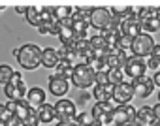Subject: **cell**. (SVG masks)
<instances>
[{
	"mask_svg": "<svg viewBox=\"0 0 160 126\" xmlns=\"http://www.w3.org/2000/svg\"><path fill=\"white\" fill-rule=\"evenodd\" d=\"M111 21H113V15H111V10L109 8H104V6L92 8V13H91V28H98L100 32H104L106 28L111 27Z\"/></svg>",
	"mask_w": 160,
	"mask_h": 126,
	"instance_id": "cell-8",
	"label": "cell"
},
{
	"mask_svg": "<svg viewBox=\"0 0 160 126\" xmlns=\"http://www.w3.org/2000/svg\"><path fill=\"white\" fill-rule=\"evenodd\" d=\"M27 102H28L34 109H38L40 105L45 104V90H43L42 87H32V89H28Z\"/></svg>",
	"mask_w": 160,
	"mask_h": 126,
	"instance_id": "cell-19",
	"label": "cell"
},
{
	"mask_svg": "<svg viewBox=\"0 0 160 126\" xmlns=\"http://www.w3.org/2000/svg\"><path fill=\"white\" fill-rule=\"evenodd\" d=\"M89 41H91V47L96 55H106L108 53V41L102 34H96V36L89 38Z\"/></svg>",
	"mask_w": 160,
	"mask_h": 126,
	"instance_id": "cell-26",
	"label": "cell"
},
{
	"mask_svg": "<svg viewBox=\"0 0 160 126\" xmlns=\"http://www.w3.org/2000/svg\"><path fill=\"white\" fill-rule=\"evenodd\" d=\"M68 90H70V83H68V79H62V77H58V75H55V74L49 77V92H51L53 96L62 98Z\"/></svg>",
	"mask_w": 160,
	"mask_h": 126,
	"instance_id": "cell-15",
	"label": "cell"
},
{
	"mask_svg": "<svg viewBox=\"0 0 160 126\" xmlns=\"http://www.w3.org/2000/svg\"><path fill=\"white\" fill-rule=\"evenodd\" d=\"M151 58H154V60L160 62V45H158V43L154 45V49H152V53H151Z\"/></svg>",
	"mask_w": 160,
	"mask_h": 126,
	"instance_id": "cell-33",
	"label": "cell"
},
{
	"mask_svg": "<svg viewBox=\"0 0 160 126\" xmlns=\"http://www.w3.org/2000/svg\"><path fill=\"white\" fill-rule=\"evenodd\" d=\"M55 111H57V119L58 122H73L77 119V107H75V102L68 100V98H60L57 104H55Z\"/></svg>",
	"mask_w": 160,
	"mask_h": 126,
	"instance_id": "cell-7",
	"label": "cell"
},
{
	"mask_svg": "<svg viewBox=\"0 0 160 126\" xmlns=\"http://www.w3.org/2000/svg\"><path fill=\"white\" fill-rule=\"evenodd\" d=\"M75 122H77L79 126H96V120H94V117H92V113H91V111L77 113Z\"/></svg>",
	"mask_w": 160,
	"mask_h": 126,
	"instance_id": "cell-27",
	"label": "cell"
},
{
	"mask_svg": "<svg viewBox=\"0 0 160 126\" xmlns=\"http://www.w3.org/2000/svg\"><path fill=\"white\" fill-rule=\"evenodd\" d=\"M145 70H147V62L139 56H130L126 66H124V75H128L130 79H136V77H141L145 75Z\"/></svg>",
	"mask_w": 160,
	"mask_h": 126,
	"instance_id": "cell-13",
	"label": "cell"
},
{
	"mask_svg": "<svg viewBox=\"0 0 160 126\" xmlns=\"http://www.w3.org/2000/svg\"><path fill=\"white\" fill-rule=\"evenodd\" d=\"M0 124L2 126H21V122L13 111V102L0 104Z\"/></svg>",
	"mask_w": 160,
	"mask_h": 126,
	"instance_id": "cell-14",
	"label": "cell"
},
{
	"mask_svg": "<svg viewBox=\"0 0 160 126\" xmlns=\"http://www.w3.org/2000/svg\"><path fill=\"white\" fill-rule=\"evenodd\" d=\"M158 66H160V62H158V60H154V58H151V56L147 58V68H149V70L156 72V70H158Z\"/></svg>",
	"mask_w": 160,
	"mask_h": 126,
	"instance_id": "cell-32",
	"label": "cell"
},
{
	"mask_svg": "<svg viewBox=\"0 0 160 126\" xmlns=\"http://www.w3.org/2000/svg\"><path fill=\"white\" fill-rule=\"evenodd\" d=\"M154 45H156V43H154L152 36H151V34H147V32H143L141 36H138V38H134V40H132V47H130V51H132V55H134V56L145 58V56H151V53H152Z\"/></svg>",
	"mask_w": 160,
	"mask_h": 126,
	"instance_id": "cell-6",
	"label": "cell"
},
{
	"mask_svg": "<svg viewBox=\"0 0 160 126\" xmlns=\"http://www.w3.org/2000/svg\"><path fill=\"white\" fill-rule=\"evenodd\" d=\"M58 40H60V43H62V45H66V47L75 45L77 38H75V32L72 30V21H68V23H62V25H60Z\"/></svg>",
	"mask_w": 160,
	"mask_h": 126,
	"instance_id": "cell-17",
	"label": "cell"
},
{
	"mask_svg": "<svg viewBox=\"0 0 160 126\" xmlns=\"http://www.w3.org/2000/svg\"><path fill=\"white\" fill-rule=\"evenodd\" d=\"M113 126H117V124H113Z\"/></svg>",
	"mask_w": 160,
	"mask_h": 126,
	"instance_id": "cell-39",
	"label": "cell"
},
{
	"mask_svg": "<svg viewBox=\"0 0 160 126\" xmlns=\"http://www.w3.org/2000/svg\"><path fill=\"white\" fill-rule=\"evenodd\" d=\"M4 94L10 102H23L28 94V89L25 85V79L19 72H15L10 79V83L4 87Z\"/></svg>",
	"mask_w": 160,
	"mask_h": 126,
	"instance_id": "cell-3",
	"label": "cell"
},
{
	"mask_svg": "<svg viewBox=\"0 0 160 126\" xmlns=\"http://www.w3.org/2000/svg\"><path fill=\"white\" fill-rule=\"evenodd\" d=\"M0 126H2V124H0Z\"/></svg>",
	"mask_w": 160,
	"mask_h": 126,
	"instance_id": "cell-40",
	"label": "cell"
},
{
	"mask_svg": "<svg viewBox=\"0 0 160 126\" xmlns=\"http://www.w3.org/2000/svg\"><path fill=\"white\" fill-rule=\"evenodd\" d=\"M36 111H38V119H40V122H43V124H49V122H53V120L57 119L55 105H51V104H43V105H40Z\"/></svg>",
	"mask_w": 160,
	"mask_h": 126,
	"instance_id": "cell-22",
	"label": "cell"
},
{
	"mask_svg": "<svg viewBox=\"0 0 160 126\" xmlns=\"http://www.w3.org/2000/svg\"><path fill=\"white\" fill-rule=\"evenodd\" d=\"M73 68H75L73 62H70V60H62V58H60L58 66L55 68V75H58V77H62V79H72Z\"/></svg>",
	"mask_w": 160,
	"mask_h": 126,
	"instance_id": "cell-24",
	"label": "cell"
},
{
	"mask_svg": "<svg viewBox=\"0 0 160 126\" xmlns=\"http://www.w3.org/2000/svg\"><path fill=\"white\" fill-rule=\"evenodd\" d=\"M70 81L77 89H91L92 85H96V72L89 64H85V62H79L73 68V74H72Z\"/></svg>",
	"mask_w": 160,
	"mask_h": 126,
	"instance_id": "cell-2",
	"label": "cell"
},
{
	"mask_svg": "<svg viewBox=\"0 0 160 126\" xmlns=\"http://www.w3.org/2000/svg\"><path fill=\"white\" fill-rule=\"evenodd\" d=\"M15 10H17V12H19V13H23V12H25V13H27V8H23V6H17V8H15Z\"/></svg>",
	"mask_w": 160,
	"mask_h": 126,
	"instance_id": "cell-36",
	"label": "cell"
},
{
	"mask_svg": "<svg viewBox=\"0 0 160 126\" xmlns=\"http://www.w3.org/2000/svg\"><path fill=\"white\" fill-rule=\"evenodd\" d=\"M113 102H96L92 105V117L98 126H113V111H115Z\"/></svg>",
	"mask_w": 160,
	"mask_h": 126,
	"instance_id": "cell-5",
	"label": "cell"
},
{
	"mask_svg": "<svg viewBox=\"0 0 160 126\" xmlns=\"http://www.w3.org/2000/svg\"><path fill=\"white\" fill-rule=\"evenodd\" d=\"M136 96V90H134V87H132V83H121V85H117L115 87V90H113V104H117V105H126L132 98Z\"/></svg>",
	"mask_w": 160,
	"mask_h": 126,
	"instance_id": "cell-12",
	"label": "cell"
},
{
	"mask_svg": "<svg viewBox=\"0 0 160 126\" xmlns=\"http://www.w3.org/2000/svg\"><path fill=\"white\" fill-rule=\"evenodd\" d=\"M73 122H75V120H73ZM57 126H72V122H70V124H66V122H58Z\"/></svg>",
	"mask_w": 160,
	"mask_h": 126,
	"instance_id": "cell-37",
	"label": "cell"
},
{
	"mask_svg": "<svg viewBox=\"0 0 160 126\" xmlns=\"http://www.w3.org/2000/svg\"><path fill=\"white\" fill-rule=\"evenodd\" d=\"M58 55H60V58H62V60H70V62H73V60L77 58V53H75L73 45H72V47L62 45V47L58 49Z\"/></svg>",
	"mask_w": 160,
	"mask_h": 126,
	"instance_id": "cell-30",
	"label": "cell"
},
{
	"mask_svg": "<svg viewBox=\"0 0 160 126\" xmlns=\"http://www.w3.org/2000/svg\"><path fill=\"white\" fill-rule=\"evenodd\" d=\"M25 17H27V21H28V25H32V27L38 28V27L42 25V8H40V6H27Z\"/></svg>",
	"mask_w": 160,
	"mask_h": 126,
	"instance_id": "cell-25",
	"label": "cell"
},
{
	"mask_svg": "<svg viewBox=\"0 0 160 126\" xmlns=\"http://www.w3.org/2000/svg\"><path fill=\"white\" fill-rule=\"evenodd\" d=\"M96 85H109V75H108V72H98V74H96Z\"/></svg>",
	"mask_w": 160,
	"mask_h": 126,
	"instance_id": "cell-31",
	"label": "cell"
},
{
	"mask_svg": "<svg viewBox=\"0 0 160 126\" xmlns=\"http://www.w3.org/2000/svg\"><path fill=\"white\" fill-rule=\"evenodd\" d=\"M158 102H160V92H158Z\"/></svg>",
	"mask_w": 160,
	"mask_h": 126,
	"instance_id": "cell-38",
	"label": "cell"
},
{
	"mask_svg": "<svg viewBox=\"0 0 160 126\" xmlns=\"http://www.w3.org/2000/svg\"><path fill=\"white\" fill-rule=\"evenodd\" d=\"M15 74V70L10 66V64H0V85H8L10 83V79H12V75Z\"/></svg>",
	"mask_w": 160,
	"mask_h": 126,
	"instance_id": "cell-28",
	"label": "cell"
},
{
	"mask_svg": "<svg viewBox=\"0 0 160 126\" xmlns=\"http://www.w3.org/2000/svg\"><path fill=\"white\" fill-rule=\"evenodd\" d=\"M138 111L134 109V105L126 104V105H117L113 111V124L117 126H132L136 122Z\"/></svg>",
	"mask_w": 160,
	"mask_h": 126,
	"instance_id": "cell-9",
	"label": "cell"
},
{
	"mask_svg": "<svg viewBox=\"0 0 160 126\" xmlns=\"http://www.w3.org/2000/svg\"><path fill=\"white\" fill-rule=\"evenodd\" d=\"M132 83V87H134V90H136V96L138 98H149L151 94H152V87H156L154 85V81H152V77L151 75H141V77H136V79H132L130 81Z\"/></svg>",
	"mask_w": 160,
	"mask_h": 126,
	"instance_id": "cell-10",
	"label": "cell"
},
{
	"mask_svg": "<svg viewBox=\"0 0 160 126\" xmlns=\"http://www.w3.org/2000/svg\"><path fill=\"white\" fill-rule=\"evenodd\" d=\"M13 111L21 122V126H38L40 124V119H38V111L27 102H13Z\"/></svg>",
	"mask_w": 160,
	"mask_h": 126,
	"instance_id": "cell-4",
	"label": "cell"
},
{
	"mask_svg": "<svg viewBox=\"0 0 160 126\" xmlns=\"http://www.w3.org/2000/svg\"><path fill=\"white\" fill-rule=\"evenodd\" d=\"M141 25H143V30L147 34L149 32H158L160 30V8H154L152 13H151V17L147 21H143Z\"/></svg>",
	"mask_w": 160,
	"mask_h": 126,
	"instance_id": "cell-23",
	"label": "cell"
},
{
	"mask_svg": "<svg viewBox=\"0 0 160 126\" xmlns=\"http://www.w3.org/2000/svg\"><path fill=\"white\" fill-rule=\"evenodd\" d=\"M58 62H60L58 51L53 49V47H45L43 49V56H42V66H45V68H57Z\"/></svg>",
	"mask_w": 160,
	"mask_h": 126,
	"instance_id": "cell-20",
	"label": "cell"
},
{
	"mask_svg": "<svg viewBox=\"0 0 160 126\" xmlns=\"http://www.w3.org/2000/svg\"><path fill=\"white\" fill-rule=\"evenodd\" d=\"M113 85H94L92 89V96L96 102H113Z\"/></svg>",
	"mask_w": 160,
	"mask_h": 126,
	"instance_id": "cell-18",
	"label": "cell"
},
{
	"mask_svg": "<svg viewBox=\"0 0 160 126\" xmlns=\"http://www.w3.org/2000/svg\"><path fill=\"white\" fill-rule=\"evenodd\" d=\"M134 124H139V126H156V119H154V113H152V107L149 105H143L138 109V117H136V122Z\"/></svg>",
	"mask_w": 160,
	"mask_h": 126,
	"instance_id": "cell-16",
	"label": "cell"
},
{
	"mask_svg": "<svg viewBox=\"0 0 160 126\" xmlns=\"http://www.w3.org/2000/svg\"><path fill=\"white\" fill-rule=\"evenodd\" d=\"M121 32H122L124 36L132 38V40L143 34V25H141V21L138 19L136 13L130 15V17H126V19H122V23H121Z\"/></svg>",
	"mask_w": 160,
	"mask_h": 126,
	"instance_id": "cell-11",
	"label": "cell"
},
{
	"mask_svg": "<svg viewBox=\"0 0 160 126\" xmlns=\"http://www.w3.org/2000/svg\"><path fill=\"white\" fill-rule=\"evenodd\" d=\"M108 75H109V85L113 87L124 83V70H108Z\"/></svg>",
	"mask_w": 160,
	"mask_h": 126,
	"instance_id": "cell-29",
	"label": "cell"
},
{
	"mask_svg": "<svg viewBox=\"0 0 160 126\" xmlns=\"http://www.w3.org/2000/svg\"><path fill=\"white\" fill-rule=\"evenodd\" d=\"M96 126H98V124H96Z\"/></svg>",
	"mask_w": 160,
	"mask_h": 126,
	"instance_id": "cell-41",
	"label": "cell"
},
{
	"mask_svg": "<svg viewBox=\"0 0 160 126\" xmlns=\"http://www.w3.org/2000/svg\"><path fill=\"white\" fill-rule=\"evenodd\" d=\"M152 81H154L156 87H160V72H154L152 74Z\"/></svg>",
	"mask_w": 160,
	"mask_h": 126,
	"instance_id": "cell-35",
	"label": "cell"
},
{
	"mask_svg": "<svg viewBox=\"0 0 160 126\" xmlns=\"http://www.w3.org/2000/svg\"><path fill=\"white\" fill-rule=\"evenodd\" d=\"M152 113H154V119H156V122H160V104H156V105L152 107Z\"/></svg>",
	"mask_w": 160,
	"mask_h": 126,
	"instance_id": "cell-34",
	"label": "cell"
},
{
	"mask_svg": "<svg viewBox=\"0 0 160 126\" xmlns=\"http://www.w3.org/2000/svg\"><path fill=\"white\" fill-rule=\"evenodd\" d=\"M73 12H75V8H72V6H53V15L60 25L72 21Z\"/></svg>",
	"mask_w": 160,
	"mask_h": 126,
	"instance_id": "cell-21",
	"label": "cell"
},
{
	"mask_svg": "<svg viewBox=\"0 0 160 126\" xmlns=\"http://www.w3.org/2000/svg\"><path fill=\"white\" fill-rule=\"evenodd\" d=\"M19 66L25 70H36L42 64V56H43V49H40L36 43H23L19 49L13 51Z\"/></svg>",
	"mask_w": 160,
	"mask_h": 126,
	"instance_id": "cell-1",
	"label": "cell"
}]
</instances>
